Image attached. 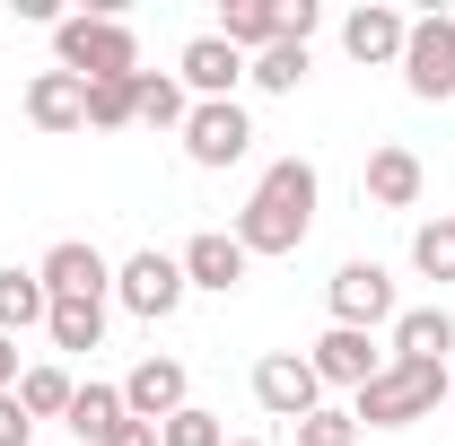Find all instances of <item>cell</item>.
Wrapping results in <instances>:
<instances>
[{"label":"cell","mask_w":455,"mask_h":446,"mask_svg":"<svg viewBox=\"0 0 455 446\" xmlns=\"http://www.w3.org/2000/svg\"><path fill=\"white\" fill-rule=\"evenodd\" d=\"M359 184H368V202H377V211H411V202H420V184H429V167H420V149H403V140H377Z\"/></svg>","instance_id":"cell-15"},{"label":"cell","mask_w":455,"mask_h":446,"mask_svg":"<svg viewBox=\"0 0 455 446\" xmlns=\"http://www.w3.org/2000/svg\"><path fill=\"white\" fill-rule=\"evenodd\" d=\"M175 140H184V158H193V167L220 175V167H236V158L254 149V114H245V106H193Z\"/></svg>","instance_id":"cell-7"},{"label":"cell","mask_w":455,"mask_h":446,"mask_svg":"<svg viewBox=\"0 0 455 446\" xmlns=\"http://www.w3.org/2000/svg\"><path fill=\"white\" fill-rule=\"evenodd\" d=\"M114 298H123L140 324H167L175 307H184V263L158 254V245H140L132 263H114Z\"/></svg>","instance_id":"cell-6"},{"label":"cell","mask_w":455,"mask_h":446,"mask_svg":"<svg viewBox=\"0 0 455 446\" xmlns=\"http://www.w3.org/2000/svg\"><path fill=\"white\" fill-rule=\"evenodd\" d=\"M44 333H53V350H97L106 341V298H53Z\"/></svg>","instance_id":"cell-21"},{"label":"cell","mask_w":455,"mask_h":446,"mask_svg":"<svg viewBox=\"0 0 455 446\" xmlns=\"http://www.w3.org/2000/svg\"><path fill=\"white\" fill-rule=\"evenodd\" d=\"M184 114H193L184 79H175V70H140V123H149V131H184Z\"/></svg>","instance_id":"cell-23"},{"label":"cell","mask_w":455,"mask_h":446,"mask_svg":"<svg viewBox=\"0 0 455 446\" xmlns=\"http://www.w3.org/2000/svg\"><path fill=\"white\" fill-rule=\"evenodd\" d=\"M123 420H132V411H123V386H79V394H70V420H61V429H70V438H88V446H106Z\"/></svg>","instance_id":"cell-20"},{"label":"cell","mask_w":455,"mask_h":446,"mask_svg":"<svg viewBox=\"0 0 455 446\" xmlns=\"http://www.w3.org/2000/svg\"><path fill=\"white\" fill-rule=\"evenodd\" d=\"M447 394H455V377L438 359H386V377H368V386L350 394V420H359V429H411V420H429Z\"/></svg>","instance_id":"cell-2"},{"label":"cell","mask_w":455,"mask_h":446,"mask_svg":"<svg viewBox=\"0 0 455 446\" xmlns=\"http://www.w3.org/2000/svg\"><path fill=\"white\" fill-rule=\"evenodd\" d=\"M315 193H324V184H315V158H272L228 236H236L245 254H298L307 227H315Z\"/></svg>","instance_id":"cell-1"},{"label":"cell","mask_w":455,"mask_h":446,"mask_svg":"<svg viewBox=\"0 0 455 446\" xmlns=\"http://www.w3.org/2000/svg\"><path fill=\"white\" fill-rule=\"evenodd\" d=\"M158 446H228V420L202 411V402H184L175 420H158Z\"/></svg>","instance_id":"cell-27"},{"label":"cell","mask_w":455,"mask_h":446,"mask_svg":"<svg viewBox=\"0 0 455 446\" xmlns=\"http://www.w3.org/2000/svg\"><path fill=\"white\" fill-rule=\"evenodd\" d=\"M184 402H193L184 359H140V368L123 377V411H132V420H149V429H158V420H175Z\"/></svg>","instance_id":"cell-12"},{"label":"cell","mask_w":455,"mask_h":446,"mask_svg":"<svg viewBox=\"0 0 455 446\" xmlns=\"http://www.w3.org/2000/svg\"><path fill=\"white\" fill-rule=\"evenodd\" d=\"M281 36H289V44L315 36V0H281Z\"/></svg>","instance_id":"cell-30"},{"label":"cell","mask_w":455,"mask_h":446,"mask_svg":"<svg viewBox=\"0 0 455 446\" xmlns=\"http://www.w3.org/2000/svg\"><path fill=\"white\" fill-rule=\"evenodd\" d=\"M403 88H411L420 106H447L455 97V18L447 9L411 18V36H403Z\"/></svg>","instance_id":"cell-4"},{"label":"cell","mask_w":455,"mask_h":446,"mask_svg":"<svg viewBox=\"0 0 455 446\" xmlns=\"http://www.w3.org/2000/svg\"><path fill=\"white\" fill-rule=\"evenodd\" d=\"M220 44L236 53H263V44H281V0H220V27H211Z\"/></svg>","instance_id":"cell-17"},{"label":"cell","mask_w":455,"mask_h":446,"mask_svg":"<svg viewBox=\"0 0 455 446\" xmlns=\"http://www.w3.org/2000/svg\"><path fill=\"white\" fill-rule=\"evenodd\" d=\"M140 123V79H97L88 88V131H123Z\"/></svg>","instance_id":"cell-24"},{"label":"cell","mask_w":455,"mask_h":446,"mask_svg":"<svg viewBox=\"0 0 455 446\" xmlns=\"http://www.w3.org/2000/svg\"><path fill=\"white\" fill-rule=\"evenodd\" d=\"M70 377H61V368H27V377H18V402H27V420H70Z\"/></svg>","instance_id":"cell-25"},{"label":"cell","mask_w":455,"mask_h":446,"mask_svg":"<svg viewBox=\"0 0 455 446\" xmlns=\"http://www.w3.org/2000/svg\"><path fill=\"white\" fill-rule=\"evenodd\" d=\"M254 402L272 411V420H307V411H324V386H315V368H307V350H272V359H254Z\"/></svg>","instance_id":"cell-8"},{"label":"cell","mask_w":455,"mask_h":446,"mask_svg":"<svg viewBox=\"0 0 455 446\" xmlns=\"http://www.w3.org/2000/svg\"><path fill=\"white\" fill-rule=\"evenodd\" d=\"M447 411H455V394H447Z\"/></svg>","instance_id":"cell-34"},{"label":"cell","mask_w":455,"mask_h":446,"mask_svg":"<svg viewBox=\"0 0 455 446\" xmlns=\"http://www.w3.org/2000/svg\"><path fill=\"white\" fill-rule=\"evenodd\" d=\"M403 36H411V18L386 9V0H359V9L341 18V53L368 61V70H377V61H403Z\"/></svg>","instance_id":"cell-14"},{"label":"cell","mask_w":455,"mask_h":446,"mask_svg":"<svg viewBox=\"0 0 455 446\" xmlns=\"http://www.w3.org/2000/svg\"><path fill=\"white\" fill-rule=\"evenodd\" d=\"M228 446H263V438H228Z\"/></svg>","instance_id":"cell-33"},{"label":"cell","mask_w":455,"mask_h":446,"mask_svg":"<svg viewBox=\"0 0 455 446\" xmlns=\"http://www.w3.org/2000/svg\"><path fill=\"white\" fill-rule=\"evenodd\" d=\"M175 263H184V289H211V298H236V289H245V272H254V254H245L228 227H202Z\"/></svg>","instance_id":"cell-11"},{"label":"cell","mask_w":455,"mask_h":446,"mask_svg":"<svg viewBox=\"0 0 455 446\" xmlns=\"http://www.w3.org/2000/svg\"><path fill=\"white\" fill-rule=\"evenodd\" d=\"M53 70L70 79H140V44H132V27L114 18V9H79V18H61L53 27Z\"/></svg>","instance_id":"cell-3"},{"label":"cell","mask_w":455,"mask_h":446,"mask_svg":"<svg viewBox=\"0 0 455 446\" xmlns=\"http://www.w3.org/2000/svg\"><path fill=\"white\" fill-rule=\"evenodd\" d=\"M386 359L395 350H377V333H350V324H324L315 350H307V368H315V386H368V377H386Z\"/></svg>","instance_id":"cell-9"},{"label":"cell","mask_w":455,"mask_h":446,"mask_svg":"<svg viewBox=\"0 0 455 446\" xmlns=\"http://www.w3.org/2000/svg\"><path fill=\"white\" fill-rule=\"evenodd\" d=\"M36 438V420H27V402L18 394H0V446H27Z\"/></svg>","instance_id":"cell-29"},{"label":"cell","mask_w":455,"mask_h":446,"mask_svg":"<svg viewBox=\"0 0 455 446\" xmlns=\"http://www.w3.org/2000/svg\"><path fill=\"white\" fill-rule=\"evenodd\" d=\"M324 307H333V324H350V333H377V324H395V272L386 263H341L333 280H324Z\"/></svg>","instance_id":"cell-5"},{"label":"cell","mask_w":455,"mask_h":446,"mask_svg":"<svg viewBox=\"0 0 455 446\" xmlns=\"http://www.w3.org/2000/svg\"><path fill=\"white\" fill-rule=\"evenodd\" d=\"M106 446H158V429H149V420H123V429H114Z\"/></svg>","instance_id":"cell-32"},{"label":"cell","mask_w":455,"mask_h":446,"mask_svg":"<svg viewBox=\"0 0 455 446\" xmlns=\"http://www.w3.org/2000/svg\"><path fill=\"white\" fill-rule=\"evenodd\" d=\"M298 446H359V420L350 411H307L298 420Z\"/></svg>","instance_id":"cell-28"},{"label":"cell","mask_w":455,"mask_h":446,"mask_svg":"<svg viewBox=\"0 0 455 446\" xmlns=\"http://www.w3.org/2000/svg\"><path fill=\"white\" fill-rule=\"evenodd\" d=\"M27 123H36V131H88V79L36 70V79H27Z\"/></svg>","instance_id":"cell-16"},{"label":"cell","mask_w":455,"mask_h":446,"mask_svg":"<svg viewBox=\"0 0 455 446\" xmlns=\"http://www.w3.org/2000/svg\"><path fill=\"white\" fill-rule=\"evenodd\" d=\"M245 79H254V88H263V97H298V88H307V44H263V53L245 61Z\"/></svg>","instance_id":"cell-22"},{"label":"cell","mask_w":455,"mask_h":446,"mask_svg":"<svg viewBox=\"0 0 455 446\" xmlns=\"http://www.w3.org/2000/svg\"><path fill=\"white\" fill-rule=\"evenodd\" d=\"M53 315V298H44V280L36 272H18V263H0V333L18 341V333H36Z\"/></svg>","instance_id":"cell-19"},{"label":"cell","mask_w":455,"mask_h":446,"mask_svg":"<svg viewBox=\"0 0 455 446\" xmlns=\"http://www.w3.org/2000/svg\"><path fill=\"white\" fill-rule=\"evenodd\" d=\"M447 350H455V315L447 307H403L395 315V359H438V368H447Z\"/></svg>","instance_id":"cell-18"},{"label":"cell","mask_w":455,"mask_h":446,"mask_svg":"<svg viewBox=\"0 0 455 446\" xmlns=\"http://www.w3.org/2000/svg\"><path fill=\"white\" fill-rule=\"evenodd\" d=\"M411 263H420V280H455V219L447 211L411 227Z\"/></svg>","instance_id":"cell-26"},{"label":"cell","mask_w":455,"mask_h":446,"mask_svg":"<svg viewBox=\"0 0 455 446\" xmlns=\"http://www.w3.org/2000/svg\"><path fill=\"white\" fill-rule=\"evenodd\" d=\"M175 79H184V97H193V106H236L245 53H236V44H220V36H193V44L175 53Z\"/></svg>","instance_id":"cell-10"},{"label":"cell","mask_w":455,"mask_h":446,"mask_svg":"<svg viewBox=\"0 0 455 446\" xmlns=\"http://www.w3.org/2000/svg\"><path fill=\"white\" fill-rule=\"evenodd\" d=\"M36 280H44V298H114V263L97 245H79V236H61L53 254L36 263Z\"/></svg>","instance_id":"cell-13"},{"label":"cell","mask_w":455,"mask_h":446,"mask_svg":"<svg viewBox=\"0 0 455 446\" xmlns=\"http://www.w3.org/2000/svg\"><path fill=\"white\" fill-rule=\"evenodd\" d=\"M18 377H27V368H18V341L0 333V394H18Z\"/></svg>","instance_id":"cell-31"}]
</instances>
